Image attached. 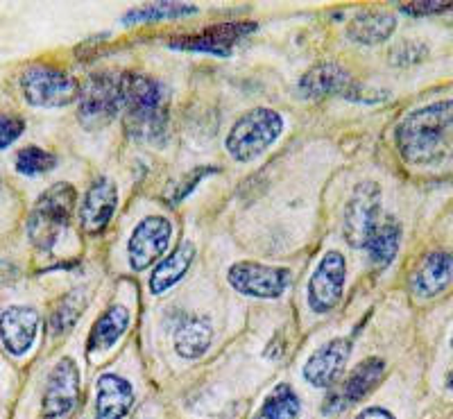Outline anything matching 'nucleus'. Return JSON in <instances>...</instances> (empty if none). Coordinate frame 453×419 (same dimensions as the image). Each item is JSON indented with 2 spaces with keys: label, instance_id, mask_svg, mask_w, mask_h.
<instances>
[{
  "label": "nucleus",
  "instance_id": "obj_1",
  "mask_svg": "<svg viewBox=\"0 0 453 419\" xmlns=\"http://www.w3.org/2000/svg\"><path fill=\"white\" fill-rule=\"evenodd\" d=\"M453 100H438L403 116L396 127V150L412 166L442 164L451 150Z\"/></svg>",
  "mask_w": 453,
  "mask_h": 419
},
{
  "label": "nucleus",
  "instance_id": "obj_2",
  "mask_svg": "<svg viewBox=\"0 0 453 419\" xmlns=\"http://www.w3.org/2000/svg\"><path fill=\"white\" fill-rule=\"evenodd\" d=\"M125 130L141 143H161L168 130V91L159 80L125 72Z\"/></svg>",
  "mask_w": 453,
  "mask_h": 419
},
{
  "label": "nucleus",
  "instance_id": "obj_3",
  "mask_svg": "<svg viewBox=\"0 0 453 419\" xmlns=\"http://www.w3.org/2000/svg\"><path fill=\"white\" fill-rule=\"evenodd\" d=\"M75 202H78V191L66 181H57L46 193L39 195L27 216V236L35 248L46 249V252L52 249V245L68 227V220L75 211Z\"/></svg>",
  "mask_w": 453,
  "mask_h": 419
},
{
  "label": "nucleus",
  "instance_id": "obj_4",
  "mask_svg": "<svg viewBox=\"0 0 453 419\" xmlns=\"http://www.w3.org/2000/svg\"><path fill=\"white\" fill-rule=\"evenodd\" d=\"M80 123L88 132L111 123L125 103V72H96L80 87Z\"/></svg>",
  "mask_w": 453,
  "mask_h": 419
},
{
  "label": "nucleus",
  "instance_id": "obj_5",
  "mask_svg": "<svg viewBox=\"0 0 453 419\" xmlns=\"http://www.w3.org/2000/svg\"><path fill=\"white\" fill-rule=\"evenodd\" d=\"M283 118L268 107H258L248 111L234 123L232 132L226 136V152L241 164L254 161L268 150L270 145L281 136Z\"/></svg>",
  "mask_w": 453,
  "mask_h": 419
},
{
  "label": "nucleus",
  "instance_id": "obj_6",
  "mask_svg": "<svg viewBox=\"0 0 453 419\" xmlns=\"http://www.w3.org/2000/svg\"><path fill=\"white\" fill-rule=\"evenodd\" d=\"M21 91L32 107H66L80 98V82L59 68L32 66L21 75Z\"/></svg>",
  "mask_w": 453,
  "mask_h": 419
},
{
  "label": "nucleus",
  "instance_id": "obj_7",
  "mask_svg": "<svg viewBox=\"0 0 453 419\" xmlns=\"http://www.w3.org/2000/svg\"><path fill=\"white\" fill-rule=\"evenodd\" d=\"M297 91L306 100L329 98V95H342L349 100H361V103H374V95H370L367 88L356 82L347 68L335 62H319L311 71L304 72L299 80Z\"/></svg>",
  "mask_w": 453,
  "mask_h": 419
},
{
  "label": "nucleus",
  "instance_id": "obj_8",
  "mask_svg": "<svg viewBox=\"0 0 453 419\" xmlns=\"http://www.w3.org/2000/svg\"><path fill=\"white\" fill-rule=\"evenodd\" d=\"M381 223V188L376 181H363L351 193L345 209V240L361 249L370 240L376 225Z\"/></svg>",
  "mask_w": 453,
  "mask_h": 419
},
{
  "label": "nucleus",
  "instance_id": "obj_9",
  "mask_svg": "<svg viewBox=\"0 0 453 419\" xmlns=\"http://www.w3.org/2000/svg\"><path fill=\"white\" fill-rule=\"evenodd\" d=\"M226 279L241 295L257 297V300H277L288 290L290 270L273 268L257 261H241L229 268Z\"/></svg>",
  "mask_w": 453,
  "mask_h": 419
},
{
  "label": "nucleus",
  "instance_id": "obj_10",
  "mask_svg": "<svg viewBox=\"0 0 453 419\" xmlns=\"http://www.w3.org/2000/svg\"><path fill=\"white\" fill-rule=\"evenodd\" d=\"M80 406V369L75 361L62 358L52 368L43 390V419H73Z\"/></svg>",
  "mask_w": 453,
  "mask_h": 419
},
{
  "label": "nucleus",
  "instance_id": "obj_11",
  "mask_svg": "<svg viewBox=\"0 0 453 419\" xmlns=\"http://www.w3.org/2000/svg\"><path fill=\"white\" fill-rule=\"evenodd\" d=\"M173 239V225L161 216L143 217L132 232V239L127 243L129 265L136 272H143L150 265L159 261L170 248Z\"/></svg>",
  "mask_w": 453,
  "mask_h": 419
},
{
  "label": "nucleus",
  "instance_id": "obj_12",
  "mask_svg": "<svg viewBox=\"0 0 453 419\" xmlns=\"http://www.w3.org/2000/svg\"><path fill=\"white\" fill-rule=\"evenodd\" d=\"M347 279L345 256L326 252L309 281V306L315 313H331L342 300Z\"/></svg>",
  "mask_w": 453,
  "mask_h": 419
},
{
  "label": "nucleus",
  "instance_id": "obj_13",
  "mask_svg": "<svg viewBox=\"0 0 453 419\" xmlns=\"http://www.w3.org/2000/svg\"><path fill=\"white\" fill-rule=\"evenodd\" d=\"M383 377H386V361H381V358H367V361H363L347 377L342 388L329 394L325 404V415H338L345 408H349V406L363 401L376 385L381 384Z\"/></svg>",
  "mask_w": 453,
  "mask_h": 419
},
{
  "label": "nucleus",
  "instance_id": "obj_14",
  "mask_svg": "<svg viewBox=\"0 0 453 419\" xmlns=\"http://www.w3.org/2000/svg\"><path fill=\"white\" fill-rule=\"evenodd\" d=\"M257 30L254 23H220V26L206 27L200 34L180 36L175 42H170V48L175 50H193V52H209L216 57H229L238 42Z\"/></svg>",
  "mask_w": 453,
  "mask_h": 419
},
{
  "label": "nucleus",
  "instance_id": "obj_15",
  "mask_svg": "<svg viewBox=\"0 0 453 419\" xmlns=\"http://www.w3.org/2000/svg\"><path fill=\"white\" fill-rule=\"evenodd\" d=\"M119 207V188L109 177H100L84 193L80 204V227L87 236H98L107 229L113 211Z\"/></svg>",
  "mask_w": 453,
  "mask_h": 419
},
{
  "label": "nucleus",
  "instance_id": "obj_16",
  "mask_svg": "<svg viewBox=\"0 0 453 419\" xmlns=\"http://www.w3.org/2000/svg\"><path fill=\"white\" fill-rule=\"evenodd\" d=\"M351 356V342L347 338H335L311 354L304 365V378L313 388H331L338 384Z\"/></svg>",
  "mask_w": 453,
  "mask_h": 419
},
{
  "label": "nucleus",
  "instance_id": "obj_17",
  "mask_svg": "<svg viewBox=\"0 0 453 419\" xmlns=\"http://www.w3.org/2000/svg\"><path fill=\"white\" fill-rule=\"evenodd\" d=\"M411 293L419 300H433L442 295L444 290L453 284V254L451 252H431L426 254L412 270Z\"/></svg>",
  "mask_w": 453,
  "mask_h": 419
},
{
  "label": "nucleus",
  "instance_id": "obj_18",
  "mask_svg": "<svg viewBox=\"0 0 453 419\" xmlns=\"http://www.w3.org/2000/svg\"><path fill=\"white\" fill-rule=\"evenodd\" d=\"M39 313L27 306H12L0 316V340L14 356H23L35 345Z\"/></svg>",
  "mask_w": 453,
  "mask_h": 419
},
{
  "label": "nucleus",
  "instance_id": "obj_19",
  "mask_svg": "<svg viewBox=\"0 0 453 419\" xmlns=\"http://www.w3.org/2000/svg\"><path fill=\"white\" fill-rule=\"evenodd\" d=\"M134 406V390L119 374H103L96 385V419H125Z\"/></svg>",
  "mask_w": 453,
  "mask_h": 419
},
{
  "label": "nucleus",
  "instance_id": "obj_20",
  "mask_svg": "<svg viewBox=\"0 0 453 419\" xmlns=\"http://www.w3.org/2000/svg\"><path fill=\"white\" fill-rule=\"evenodd\" d=\"M396 30L395 14L383 10H365L358 11L349 21L347 34L351 42L363 43V46H379L386 43Z\"/></svg>",
  "mask_w": 453,
  "mask_h": 419
},
{
  "label": "nucleus",
  "instance_id": "obj_21",
  "mask_svg": "<svg viewBox=\"0 0 453 419\" xmlns=\"http://www.w3.org/2000/svg\"><path fill=\"white\" fill-rule=\"evenodd\" d=\"M193 261H196V245L181 243L175 252L170 254L168 259L161 261L155 268L152 277H150V290L152 295H164L173 286L180 284L186 277V272L191 270Z\"/></svg>",
  "mask_w": 453,
  "mask_h": 419
},
{
  "label": "nucleus",
  "instance_id": "obj_22",
  "mask_svg": "<svg viewBox=\"0 0 453 419\" xmlns=\"http://www.w3.org/2000/svg\"><path fill=\"white\" fill-rule=\"evenodd\" d=\"M213 342V326L206 317H188L175 333V352L186 361H196L209 352Z\"/></svg>",
  "mask_w": 453,
  "mask_h": 419
},
{
  "label": "nucleus",
  "instance_id": "obj_23",
  "mask_svg": "<svg viewBox=\"0 0 453 419\" xmlns=\"http://www.w3.org/2000/svg\"><path fill=\"white\" fill-rule=\"evenodd\" d=\"M402 223L396 217H386L381 223L376 225V229L372 232L370 240H367V254H370V261L379 268H386L395 261L396 252L402 248Z\"/></svg>",
  "mask_w": 453,
  "mask_h": 419
},
{
  "label": "nucleus",
  "instance_id": "obj_24",
  "mask_svg": "<svg viewBox=\"0 0 453 419\" xmlns=\"http://www.w3.org/2000/svg\"><path fill=\"white\" fill-rule=\"evenodd\" d=\"M129 326V311L125 306H109L107 311L93 324L91 336H88V352H100V349L113 347L120 338L125 336Z\"/></svg>",
  "mask_w": 453,
  "mask_h": 419
},
{
  "label": "nucleus",
  "instance_id": "obj_25",
  "mask_svg": "<svg viewBox=\"0 0 453 419\" xmlns=\"http://www.w3.org/2000/svg\"><path fill=\"white\" fill-rule=\"evenodd\" d=\"M197 7L186 5V3H148V5L134 7L125 14V26H134V23H159V21H177L193 16Z\"/></svg>",
  "mask_w": 453,
  "mask_h": 419
},
{
  "label": "nucleus",
  "instance_id": "obj_26",
  "mask_svg": "<svg viewBox=\"0 0 453 419\" xmlns=\"http://www.w3.org/2000/svg\"><path fill=\"white\" fill-rule=\"evenodd\" d=\"M299 408H302V404H299V397L295 394V390L290 385L281 384L263 401L257 419H297Z\"/></svg>",
  "mask_w": 453,
  "mask_h": 419
},
{
  "label": "nucleus",
  "instance_id": "obj_27",
  "mask_svg": "<svg viewBox=\"0 0 453 419\" xmlns=\"http://www.w3.org/2000/svg\"><path fill=\"white\" fill-rule=\"evenodd\" d=\"M55 166L57 156L52 155V152L39 148V145H27V148H23V150L16 155V172H21V175H43V172H50Z\"/></svg>",
  "mask_w": 453,
  "mask_h": 419
},
{
  "label": "nucleus",
  "instance_id": "obj_28",
  "mask_svg": "<svg viewBox=\"0 0 453 419\" xmlns=\"http://www.w3.org/2000/svg\"><path fill=\"white\" fill-rule=\"evenodd\" d=\"M75 293H78V290H75ZM75 293H71L68 297H64L62 304L57 306V311L52 313L50 326H52V333H55V336L71 331L73 326H75V322L80 320V316H82L84 304H82V300H80V295H75Z\"/></svg>",
  "mask_w": 453,
  "mask_h": 419
},
{
  "label": "nucleus",
  "instance_id": "obj_29",
  "mask_svg": "<svg viewBox=\"0 0 453 419\" xmlns=\"http://www.w3.org/2000/svg\"><path fill=\"white\" fill-rule=\"evenodd\" d=\"M428 55V48L419 42H402L392 48V64L396 66H412Z\"/></svg>",
  "mask_w": 453,
  "mask_h": 419
},
{
  "label": "nucleus",
  "instance_id": "obj_30",
  "mask_svg": "<svg viewBox=\"0 0 453 419\" xmlns=\"http://www.w3.org/2000/svg\"><path fill=\"white\" fill-rule=\"evenodd\" d=\"M399 10L408 16H435L447 14L453 10V3H444V0H418V3H408Z\"/></svg>",
  "mask_w": 453,
  "mask_h": 419
},
{
  "label": "nucleus",
  "instance_id": "obj_31",
  "mask_svg": "<svg viewBox=\"0 0 453 419\" xmlns=\"http://www.w3.org/2000/svg\"><path fill=\"white\" fill-rule=\"evenodd\" d=\"M26 130V123L16 116H0V150H5Z\"/></svg>",
  "mask_w": 453,
  "mask_h": 419
},
{
  "label": "nucleus",
  "instance_id": "obj_32",
  "mask_svg": "<svg viewBox=\"0 0 453 419\" xmlns=\"http://www.w3.org/2000/svg\"><path fill=\"white\" fill-rule=\"evenodd\" d=\"M211 172H216V168H206V166H204V168H197V171L193 172V175H186L184 181H181V187H177L175 193L170 195V200H173V204L181 202V200H184V197L188 195V193H191L193 188H196L197 181H200L204 175H211Z\"/></svg>",
  "mask_w": 453,
  "mask_h": 419
},
{
  "label": "nucleus",
  "instance_id": "obj_33",
  "mask_svg": "<svg viewBox=\"0 0 453 419\" xmlns=\"http://www.w3.org/2000/svg\"><path fill=\"white\" fill-rule=\"evenodd\" d=\"M356 419H395V415L390 413V410L386 408H379V406H374V408H367L363 410L361 415Z\"/></svg>",
  "mask_w": 453,
  "mask_h": 419
},
{
  "label": "nucleus",
  "instance_id": "obj_34",
  "mask_svg": "<svg viewBox=\"0 0 453 419\" xmlns=\"http://www.w3.org/2000/svg\"><path fill=\"white\" fill-rule=\"evenodd\" d=\"M447 385H449V388H451V390H453V372H451V374H449V378H447Z\"/></svg>",
  "mask_w": 453,
  "mask_h": 419
},
{
  "label": "nucleus",
  "instance_id": "obj_35",
  "mask_svg": "<svg viewBox=\"0 0 453 419\" xmlns=\"http://www.w3.org/2000/svg\"><path fill=\"white\" fill-rule=\"evenodd\" d=\"M451 347H453V338H451Z\"/></svg>",
  "mask_w": 453,
  "mask_h": 419
},
{
  "label": "nucleus",
  "instance_id": "obj_36",
  "mask_svg": "<svg viewBox=\"0 0 453 419\" xmlns=\"http://www.w3.org/2000/svg\"><path fill=\"white\" fill-rule=\"evenodd\" d=\"M451 11H453V10H451Z\"/></svg>",
  "mask_w": 453,
  "mask_h": 419
}]
</instances>
